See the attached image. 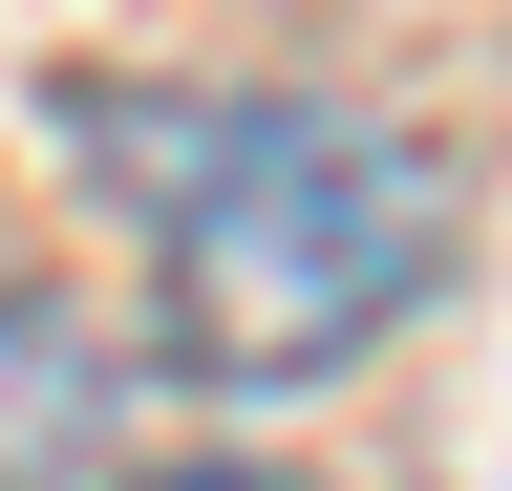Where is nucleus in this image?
<instances>
[{"label": "nucleus", "mask_w": 512, "mask_h": 491, "mask_svg": "<svg viewBox=\"0 0 512 491\" xmlns=\"http://www.w3.org/2000/svg\"><path fill=\"white\" fill-rule=\"evenodd\" d=\"M150 235H171V363L192 385H320V363H363L427 299L448 193H427V150L384 129V107L278 86V107H214V129H192Z\"/></svg>", "instance_id": "nucleus-1"}, {"label": "nucleus", "mask_w": 512, "mask_h": 491, "mask_svg": "<svg viewBox=\"0 0 512 491\" xmlns=\"http://www.w3.org/2000/svg\"><path fill=\"white\" fill-rule=\"evenodd\" d=\"M107 385L128 363L86 342V299H43V278H0V491H64L107 449Z\"/></svg>", "instance_id": "nucleus-2"}, {"label": "nucleus", "mask_w": 512, "mask_h": 491, "mask_svg": "<svg viewBox=\"0 0 512 491\" xmlns=\"http://www.w3.org/2000/svg\"><path fill=\"white\" fill-rule=\"evenodd\" d=\"M150 491H278V470H150Z\"/></svg>", "instance_id": "nucleus-3"}]
</instances>
